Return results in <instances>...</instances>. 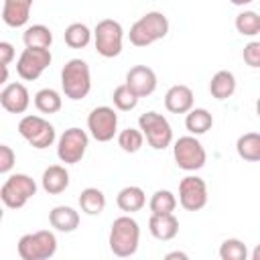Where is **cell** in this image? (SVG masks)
Segmentation results:
<instances>
[{"label": "cell", "instance_id": "6da1fadb", "mask_svg": "<svg viewBox=\"0 0 260 260\" xmlns=\"http://www.w3.org/2000/svg\"><path fill=\"white\" fill-rule=\"evenodd\" d=\"M138 242H140V228L134 217L120 215L112 221L108 244H110V250L114 256H118V258L134 256L138 250Z\"/></svg>", "mask_w": 260, "mask_h": 260}, {"label": "cell", "instance_id": "7a4b0ae2", "mask_svg": "<svg viewBox=\"0 0 260 260\" xmlns=\"http://www.w3.org/2000/svg\"><path fill=\"white\" fill-rule=\"evenodd\" d=\"M169 32V18L162 12H146L144 16H140L128 32V39L134 47H148L160 39H165Z\"/></svg>", "mask_w": 260, "mask_h": 260}, {"label": "cell", "instance_id": "3957f363", "mask_svg": "<svg viewBox=\"0 0 260 260\" xmlns=\"http://www.w3.org/2000/svg\"><path fill=\"white\" fill-rule=\"evenodd\" d=\"M61 87L65 98L73 102L83 100L91 89L89 65L83 59H69L61 69Z\"/></svg>", "mask_w": 260, "mask_h": 260}, {"label": "cell", "instance_id": "277c9868", "mask_svg": "<svg viewBox=\"0 0 260 260\" xmlns=\"http://www.w3.org/2000/svg\"><path fill=\"white\" fill-rule=\"evenodd\" d=\"M16 250H18L20 260H49L57 252V238L49 230L24 234L18 240Z\"/></svg>", "mask_w": 260, "mask_h": 260}, {"label": "cell", "instance_id": "5b68a950", "mask_svg": "<svg viewBox=\"0 0 260 260\" xmlns=\"http://www.w3.org/2000/svg\"><path fill=\"white\" fill-rule=\"evenodd\" d=\"M37 193V183L32 181V177L24 175V173H14L10 175L2 187H0V199L6 207L10 209H20L26 205V201L30 197H35Z\"/></svg>", "mask_w": 260, "mask_h": 260}, {"label": "cell", "instance_id": "8992f818", "mask_svg": "<svg viewBox=\"0 0 260 260\" xmlns=\"http://www.w3.org/2000/svg\"><path fill=\"white\" fill-rule=\"evenodd\" d=\"M122 41H124V30L122 24L114 18H104L95 24L93 30V43H95V51L106 57H118L122 53Z\"/></svg>", "mask_w": 260, "mask_h": 260}, {"label": "cell", "instance_id": "52a82bcc", "mask_svg": "<svg viewBox=\"0 0 260 260\" xmlns=\"http://www.w3.org/2000/svg\"><path fill=\"white\" fill-rule=\"evenodd\" d=\"M138 126L146 138V142L154 150H165L173 142V128L169 120L158 112H144L138 118Z\"/></svg>", "mask_w": 260, "mask_h": 260}, {"label": "cell", "instance_id": "ba28073f", "mask_svg": "<svg viewBox=\"0 0 260 260\" xmlns=\"http://www.w3.org/2000/svg\"><path fill=\"white\" fill-rule=\"evenodd\" d=\"M18 132L20 136L32 146V148H49L55 142V128L49 120L41 116H24L18 122Z\"/></svg>", "mask_w": 260, "mask_h": 260}, {"label": "cell", "instance_id": "9c48e42d", "mask_svg": "<svg viewBox=\"0 0 260 260\" xmlns=\"http://www.w3.org/2000/svg\"><path fill=\"white\" fill-rule=\"evenodd\" d=\"M173 156H175V162L179 169L183 171H199L205 160H207V154H205V148L203 144L191 134V136H181L175 146H173Z\"/></svg>", "mask_w": 260, "mask_h": 260}, {"label": "cell", "instance_id": "30bf717a", "mask_svg": "<svg viewBox=\"0 0 260 260\" xmlns=\"http://www.w3.org/2000/svg\"><path fill=\"white\" fill-rule=\"evenodd\" d=\"M53 55L51 49H41V47H26L18 61H16V73L24 81H35L43 75V71L51 65Z\"/></svg>", "mask_w": 260, "mask_h": 260}, {"label": "cell", "instance_id": "8fae6325", "mask_svg": "<svg viewBox=\"0 0 260 260\" xmlns=\"http://www.w3.org/2000/svg\"><path fill=\"white\" fill-rule=\"evenodd\" d=\"M87 132L81 128H67L57 142V156L65 165H77L87 150Z\"/></svg>", "mask_w": 260, "mask_h": 260}, {"label": "cell", "instance_id": "7c38bea8", "mask_svg": "<svg viewBox=\"0 0 260 260\" xmlns=\"http://www.w3.org/2000/svg\"><path fill=\"white\" fill-rule=\"evenodd\" d=\"M87 130L98 142H108L118 130V114L110 106H98L87 116Z\"/></svg>", "mask_w": 260, "mask_h": 260}, {"label": "cell", "instance_id": "4fadbf2b", "mask_svg": "<svg viewBox=\"0 0 260 260\" xmlns=\"http://www.w3.org/2000/svg\"><path fill=\"white\" fill-rule=\"evenodd\" d=\"M179 203L187 211H199L207 205V185L201 177L187 175L179 183Z\"/></svg>", "mask_w": 260, "mask_h": 260}, {"label": "cell", "instance_id": "5bb4252c", "mask_svg": "<svg viewBox=\"0 0 260 260\" xmlns=\"http://www.w3.org/2000/svg\"><path fill=\"white\" fill-rule=\"evenodd\" d=\"M0 106L10 114H24L30 106V95L24 83H6L0 91Z\"/></svg>", "mask_w": 260, "mask_h": 260}, {"label": "cell", "instance_id": "9a60e30c", "mask_svg": "<svg viewBox=\"0 0 260 260\" xmlns=\"http://www.w3.org/2000/svg\"><path fill=\"white\" fill-rule=\"evenodd\" d=\"M126 85L138 98H146L156 89V73L146 65H134L126 73Z\"/></svg>", "mask_w": 260, "mask_h": 260}, {"label": "cell", "instance_id": "2e32d148", "mask_svg": "<svg viewBox=\"0 0 260 260\" xmlns=\"http://www.w3.org/2000/svg\"><path fill=\"white\" fill-rule=\"evenodd\" d=\"M193 91L189 85H173L169 87V91L165 93V108L171 114H187L189 110H193Z\"/></svg>", "mask_w": 260, "mask_h": 260}, {"label": "cell", "instance_id": "e0dca14e", "mask_svg": "<svg viewBox=\"0 0 260 260\" xmlns=\"http://www.w3.org/2000/svg\"><path fill=\"white\" fill-rule=\"evenodd\" d=\"M148 232L156 240L169 242L179 234V219L175 217V213H150Z\"/></svg>", "mask_w": 260, "mask_h": 260}, {"label": "cell", "instance_id": "ac0fdd59", "mask_svg": "<svg viewBox=\"0 0 260 260\" xmlns=\"http://www.w3.org/2000/svg\"><path fill=\"white\" fill-rule=\"evenodd\" d=\"M30 6H32V0H4L2 20L12 28L24 26L30 16Z\"/></svg>", "mask_w": 260, "mask_h": 260}, {"label": "cell", "instance_id": "d6986e66", "mask_svg": "<svg viewBox=\"0 0 260 260\" xmlns=\"http://www.w3.org/2000/svg\"><path fill=\"white\" fill-rule=\"evenodd\" d=\"M41 185L49 195H59L69 187V173L61 165H51L43 171Z\"/></svg>", "mask_w": 260, "mask_h": 260}, {"label": "cell", "instance_id": "ffe728a7", "mask_svg": "<svg viewBox=\"0 0 260 260\" xmlns=\"http://www.w3.org/2000/svg\"><path fill=\"white\" fill-rule=\"evenodd\" d=\"M49 223L57 232L69 234V232H75L77 230V225H79V213L73 207H69V205H57V207H53L49 211Z\"/></svg>", "mask_w": 260, "mask_h": 260}, {"label": "cell", "instance_id": "44dd1931", "mask_svg": "<svg viewBox=\"0 0 260 260\" xmlns=\"http://www.w3.org/2000/svg\"><path fill=\"white\" fill-rule=\"evenodd\" d=\"M116 203H118V207H120L122 211H126V213H136V211H140V209L146 205V195H144V191H142L140 187L130 185V187H124V189L118 193Z\"/></svg>", "mask_w": 260, "mask_h": 260}, {"label": "cell", "instance_id": "7402d4cb", "mask_svg": "<svg viewBox=\"0 0 260 260\" xmlns=\"http://www.w3.org/2000/svg\"><path fill=\"white\" fill-rule=\"evenodd\" d=\"M234 91H236V77H234L232 71L221 69V71H217L211 77V81H209V93L215 100H228V98L234 95Z\"/></svg>", "mask_w": 260, "mask_h": 260}, {"label": "cell", "instance_id": "603a6c76", "mask_svg": "<svg viewBox=\"0 0 260 260\" xmlns=\"http://www.w3.org/2000/svg\"><path fill=\"white\" fill-rule=\"evenodd\" d=\"M185 126H187V130H189L193 136L205 134V132L211 130V126H213V116H211L205 108H193V110L187 112Z\"/></svg>", "mask_w": 260, "mask_h": 260}, {"label": "cell", "instance_id": "cb8c5ba5", "mask_svg": "<svg viewBox=\"0 0 260 260\" xmlns=\"http://www.w3.org/2000/svg\"><path fill=\"white\" fill-rule=\"evenodd\" d=\"M236 150H238L240 158H244L248 162H258L260 160V134L258 132L242 134L236 142Z\"/></svg>", "mask_w": 260, "mask_h": 260}, {"label": "cell", "instance_id": "d4e9b609", "mask_svg": "<svg viewBox=\"0 0 260 260\" xmlns=\"http://www.w3.org/2000/svg\"><path fill=\"white\" fill-rule=\"evenodd\" d=\"M79 207L87 215H100L106 207V195L95 187H87L79 193Z\"/></svg>", "mask_w": 260, "mask_h": 260}, {"label": "cell", "instance_id": "484cf974", "mask_svg": "<svg viewBox=\"0 0 260 260\" xmlns=\"http://www.w3.org/2000/svg\"><path fill=\"white\" fill-rule=\"evenodd\" d=\"M63 106V98L59 91L51 89V87H45V89H39L35 93V108L41 112V114H57Z\"/></svg>", "mask_w": 260, "mask_h": 260}, {"label": "cell", "instance_id": "4316f807", "mask_svg": "<svg viewBox=\"0 0 260 260\" xmlns=\"http://www.w3.org/2000/svg\"><path fill=\"white\" fill-rule=\"evenodd\" d=\"M22 41L24 47H41V49H49L53 43V32L49 26L45 24H32L22 32Z\"/></svg>", "mask_w": 260, "mask_h": 260}, {"label": "cell", "instance_id": "83f0119b", "mask_svg": "<svg viewBox=\"0 0 260 260\" xmlns=\"http://www.w3.org/2000/svg\"><path fill=\"white\" fill-rule=\"evenodd\" d=\"M63 37H65V43H67L71 49H83V47H87L89 41H91V30H89L83 22H73V24H69V26L65 28Z\"/></svg>", "mask_w": 260, "mask_h": 260}, {"label": "cell", "instance_id": "f1b7e54d", "mask_svg": "<svg viewBox=\"0 0 260 260\" xmlns=\"http://www.w3.org/2000/svg\"><path fill=\"white\" fill-rule=\"evenodd\" d=\"M148 207L152 213H173L177 207V197L173 195V191L169 189H158L152 193Z\"/></svg>", "mask_w": 260, "mask_h": 260}, {"label": "cell", "instance_id": "f546056e", "mask_svg": "<svg viewBox=\"0 0 260 260\" xmlns=\"http://www.w3.org/2000/svg\"><path fill=\"white\" fill-rule=\"evenodd\" d=\"M236 28L244 37H254L260 32V14L254 10H244L236 16Z\"/></svg>", "mask_w": 260, "mask_h": 260}, {"label": "cell", "instance_id": "4dcf8cb0", "mask_svg": "<svg viewBox=\"0 0 260 260\" xmlns=\"http://www.w3.org/2000/svg\"><path fill=\"white\" fill-rule=\"evenodd\" d=\"M142 144H144V134H142V130L138 128H126V130H122L120 134H118V146L124 150V152H138L140 148H142Z\"/></svg>", "mask_w": 260, "mask_h": 260}, {"label": "cell", "instance_id": "1f68e13d", "mask_svg": "<svg viewBox=\"0 0 260 260\" xmlns=\"http://www.w3.org/2000/svg\"><path fill=\"white\" fill-rule=\"evenodd\" d=\"M219 258L221 260H246L248 258V248L242 240L228 238L219 246Z\"/></svg>", "mask_w": 260, "mask_h": 260}, {"label": "cell", "instance_id": "d6a6232c", "mask_svg": "<svg viewBox=\"0 0 260 260\" xmlns=\"http://www.w3.org/2000/svg\"><path fill=\"white\" fill-rule=\"evenodd\" d=\"M138 95L126 85V83H122V85H118L116 89H114V93H112V102H114V106L118 108V110H122V112H130V110H134L136 106H138Z\"/></svg>", "mask_w": 260, "mask_h": 260}, {"label": "cell", "instance_id": "836d02e7", "mask_svg": "<svg viewBox=\"0 0 260 260\" xmlns=\"http://www.w3.org/2000/svg\"><path fill=\"white\" fill-rule=\"evenodd\" d=\"M242 57H244V61H246L248 67L258 69L260 67V41H250L242 49Z\"/></svg>", "mask_w": 260, "mask_h": 260}, {"label": "cell", "instance_id": "e575fe53", "mask_svg": "<svg viewBox=\"0 0 260 260\" xmlns=\"http://www.w3.org/2000/svg\"><path fill=\"white\" fill-rule=\"evenodd\" d=\"M16 154L8 144H0V173H8L14 167Z\"/></svg>", "mask_w": 260, "mask_h": 260}, {"label": "cell", "instance_id": "d590c367", "mask_svg": "<svg viewBox=\"0 0 260 260\" xmlns=\"http://www.w3.org/2000/svg\"><path fill=\"white\" fill-rule=\"evenodd\" d=\"M12 59H14V47L10 43L2 41L0 43V65L2 67H8L12 63Z\"/></svg>", "mask_w": 260, "mask_h": 260}, {"label": "cell", "instance_id": "8d00e7d4", "mask_svg": "<svg viewBox=\"0 0 260 260\" xmlns=\"http://www.w3.org/2000/svg\"><path fill=\"white\" fill-rule=\"evenodd\" d=\"M173 258H183V260H187V254H185V252H171V254H167V260H173Z\"/></svg>", "mask_w": 260, "mask_h": 260}, {"label": "cell", "instance_id": "74e56055", "mask_svg": "<svg viewBox=\"0 0 260 260\" xmlns=\"http://www.w3.org/2000/svg\"><path fill=\"white\" fill-rule=\"evenodd\" d=\"M252 260H260V244L252 250Z\"/></svg>", "mask_w": 260, "mask_h": 260}, {"label": "cell", "instance_id": "f35d334b", "mask_svg": "<svg viewBox=\"0 0 260 260\" xmlns=\"http://www.w3.org/2000/svg\"><path fill=\"white\" fill-rule=\"evenodd\" d=\"M234 6H246V4H250L252 0H230Z\"/></svg>", "mask_w": 260, "mask_h": 260}, {"label": "cell", "instance_id": "ab89813d", "mask_svg": "<svg viewBox=\"0 0 260 260\" xmlns=\"http://www.w3.org/2000/svg\"><path fill=\"white\" fill-rule=\"evenodd\" d=\"M256 114H258V118H260V98L256 100Z\"/></svg>", "mask_w": 260, "mask_h": 260}]
</instances>
